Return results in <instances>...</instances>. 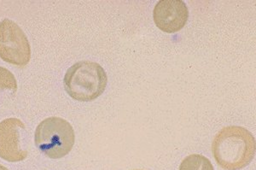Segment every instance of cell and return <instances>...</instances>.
I'll return each instance as SVG.
<instances>
[{"instance_id":"6da1fadb","label":"cell","mask_w":256,"mask_h":170,"mask_svg":"<svg viewBox=\"0 0 256 170\" xmlns=\"http://www.w3.org/2000/svg\"><path fill=\"white\" fill-rule=\"evenodd\" d=\"M212 152L222 168L240 170L250 164L254 158L256 138L242 126H226L214 138Z\"/></svg>"},{"instance_id":"7a4b0ae2","label":"cell","mask_w":256,"mask_h":170,"mask_svg":"<svg viewBox=\"0 0 256 170\" xmlns=\"http://www.w3.org/2000/svg\"><path fill=\"white\" fill-rule=\"evenodd\" d=\"M108 76L101 65L80 61L72 65L64 76L65 91L74 100L90 102L101 96L106 89Z\"/></svg>"},{"instance_id":"3957f363","label":"cell","mask_w":256,"mask_h":170,"mask_svg":"<svg viewBox=\"0 0 256 170\" xmlns=\"http://www.w3.org/2000/svg\"><path fill=\"white\" fill-rule=\"evenodd\" d=\"M76 141L73 126L58 116L42 120L35 130L34 143L47 158L59 159L71 152Z\"/></svg>"},{"instance_id":"277c9868","label":"cell","mask_w":256,"mask_h":170,"mask_svg":"<svg viewBox=\"0 0 256 170\" xmlns=\"http://www.w3.org/2000/svg\"><path fill=\"white\" fill-rule=\"evenodd\" d=\"M0 58L4 62L25 67L31 59V46L25 32L10 19L0 22Z\"/></svg>"},{"instance_id":"5b68a950","label":"cell","mask_w":256,"mask_h":170,"mask_svg":"<svg viewBox=\"0 0 256 170\" xmlns=\"http://www.w3.org/2000/svg\"><path fill=\"white\" fill-rule=\"evenodd\" d=\"M26 126L18 118L0 122V158L10 162L24 161L28 152L24 148Z\"/></svg>"},{"instance_id":"8992f818","label":"cell","mask_w":256,"mask_h":170,"mask_svg":"<svg viewBox=\"0 0 256 170\" xmlns=\"http://www.w3.org/2000/svg\"><path fill=\"white\" fill-rule=\"evenodd\" d=\"M189 18V10L182 0H160L153 10V20L159 30L172 34L182 30Z\"/></svg>"},{"instance_id":"52a82bcc","label":"cell","mask_w":256,"mask_h":170,"mask_svg":"<svg viewBox=\"0 0 256 170\" xmlns=\"http://www.w3.org/2000/svg\"><path fill=\"white\" fill-rule=\"evenodd\" d=\"M18 82L14 74L6 68L0 67V102L15 97Z\"/></svg>"},{"instance_id":"ba28073f","label":"cell","mask_w":256,"mask_h":170,"mask_svg":"<svg viewBox=\"0 0 256 170\" xmlns=\"http://www.w3.org/2000/svg\"><path fill=\"white\" fill-rule=\"evenodd\" d=\"M180 170H214L210 159L204 156L192 154L184 159Z\"/></svg>"},{"instance_id":"9c48e42d","label":"cell","mask_w":256,"mask_h":170,"mask_svg":"<svg viewBox=\"0 0 256 170\" xmlns=\"http://www.w3.org/2000/svg\"><path fill=\"white\" fill-rule=\"evenodd\" d=\"M0 170H8V168L3 166V165H0Z\"/></svg>"},{"instance_id":"30bf717a","label":"cell","mask_w":256,"mask_h":170,"mask_svg":"<svg viewBox=\"0 0 256 170\" xmlns=\"http://www.w3.org/2000/svg\"></svg>"}]
</instances>
